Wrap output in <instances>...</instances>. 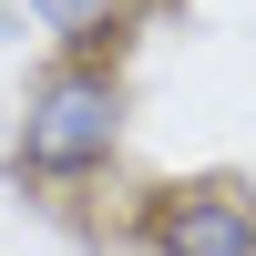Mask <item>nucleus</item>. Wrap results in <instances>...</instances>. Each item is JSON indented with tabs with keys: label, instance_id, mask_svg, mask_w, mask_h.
Segmentation results:
<instances>
[{
	"label": "nucleus",
	"instance_id": "nucleus-1",
	"mask_svg": "<svg viewBox=\"0 0 256 256\" xmlns=\"http://www.w3.org/2000/svg\"><path fill=\"white\" fill-rule=\"evenodd\" d=\"M123 123H134V92H123V62H52L20 102V144L10 164L31 184H92L102 164L123 154Z\"/></svg>",
	"mask_w": 256,
	"mask_h": 256
},
{
	"label": "nucleus",
	"instance_id": "nucleus-2",
	"mask_svg": "<svg viewBox=\"0 0 256 256\" xmlns=\"http://www.w3.org/2000/svg\"><path fill=\"white\" fill-rule=\"evenodd\" d=\"M144 256H256V184L246 174H174L134 205Z\"/></svg>",
	"mask_w": 256,
	"mask_h": 256
},
{
	"label": "nucleus",
	"instance_id": "nucleus-3",
	"mask_svg": "<svg viewBox=\"0 0 256 256\" xmlns=\"http://www.w3.org/2000/svg\"><path fill=\"white\" fill-rule=\"evenodd\" d=\"M52 31V62H113L134 41V0H20Z\"/></svg>",
	"mask_w": 256,
	"mask_h": 256
}]
</instances>
